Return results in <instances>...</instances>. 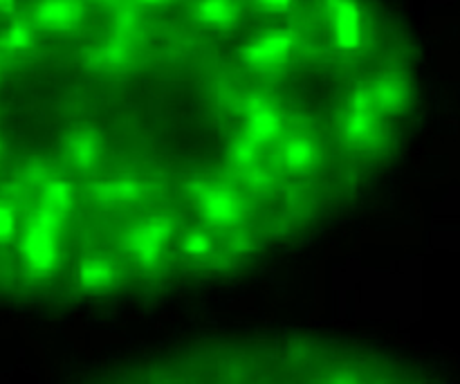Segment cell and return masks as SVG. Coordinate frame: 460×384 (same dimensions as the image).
<instances>
[{
  "label": "cell",
  "instance_id": "cell-1",
  "mask_svg": "<svg viewBox=\"0 0 460 384\" xmlns=\"http://www.w3.org/2000/svg\"><path fill=\"white\" fill-rule=\"evenodd\" d=\"M409 0H0V317L229 312L359 236L434 135Z\"/></svg>",
  "mask_w": 460,
  "mask_h": 384
},
{
  "label": "cell",
  "instance_id": "cell-2",
  "mask_svg": "<svg viewBox=\"0 0 460 384\" xmlns=\"http://www.w3.org/2000/svg\"><path fill=\"white\" fill-rule=\"evenodd\" d=\"M43 384H460V362L384 326L229 310L68 355Z\"/></svg>",
  "mask_w": 460,
  "mask_h": 384
}]
</instances>
